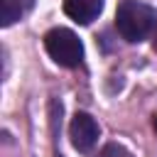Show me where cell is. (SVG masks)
<instances>
[{"mask_svg":"<svg viewBox=\"0 0 157 157\" xmlns=\"http://www.w3.org/2000/svg\"><path fill=\"white\" fill-rule=\"evenodd\" d=\"M44 49L47 54L59 64V66H66V69H76L83 64V44L81 39L66 29V27H54L44 34Z\"/></svg>","mask_w":157,"mask_h":157,"instance_id":"2","label":"cell"},{"mask_svg":"<svg viewBox=\"0 0 157 157\" xmlns=\"http://www.w3.org/2000/svg\"><path fill=\"white\" fill-rule=\"evenodd\" d=\"M115 29L125 42H142L157 29V10L140 0H123L115 10Z\"/></svg>","mask_w":157,"mask_h":157,"instance_id":"1","label":"cell"},{"mask_svg":"<svg viewBox=\"0 0 157 157\" xmlns=\"http://www.w3.org/2000/svg\"><path fill=\"white\" fill-rule=\"evenodd\" d=\"M96 157H132L120 142H108V145H103V150L96 155Z\"/></svg>","mask_w":157,"mask_h":157,"instance_id":"6","label":"cell"},{"mask_svg":"<svg viewBox=\"0 0 157 157\" xmlns=\"http://www.w3.org/2000/svg\"><path fill=\"white\" fill-rule=\"evenodd\" d=\"M152 128H155V132H157V113H155V118H152Z\"/></svg>","mask_w":157,"mask_h":157,"instance_id":"7","label":"cell"},{"mask_svg":"<svg viewBox=\"0 0 157 157\" xmlns=\"http://www.w3.org/2000/svg\"><path fill=\"white\" fill-rule=\"evenodd\" d=\"M155 49H157V39H155Z\"/></svg>","mask_w":157,"mask_h":157,"instance_id":"8","label":"cell"},{"mask_svg":"<svg viewBox=\"0 0 157 157\" xmlns=\"http://www.w3.org/2000/svg\"><path fill=\"white\" fill-rule=\"evenodd\" d=\"M32 7H34V0H0V25L10 27L20 22Z\"/></svg>","mask_w":157,"mask_h":157,"instance_id":"5","label":"cell"},{"mask_svg":"<svg viewBox=\"0 0 157 157\" xmlns=\"http://www.w3.org/2000/svg\"><path fill=\"white\" fill-rule=\"evenodd\" d=\"M56 157H61V155H56Z\"/></svg>","mask_w":157,"mask_h":157,"instance_id":"9","label":"cell"},{"mask_svg":"<svg viewBox=\"0 0 157 157\" xmlns=\"http://www.w3.org/2000/svg\"><path fill=\"white\" fill-rule=\"evenodd\" d=\"M103 2L105 0H64V12L78 25H91L103 12Z\"/></svg>","mask_w":157,"mask_h":157,"instance_id":"4","label":"cell"},{"mask_svg":"<svg viewBox=\"0 0 157 157\" xmlns=\"http://www.w3.org/2000/svg\"><path fill=\"white\" fill-rule=\"evenodd\" d=\"M69 137L78 152H91L101 137V128H98L96 118H91L88 113H76L69 125Z\"/></svg>","mask_w":157,"mask_h":157,"instance_id":"3","label":"cell"}]
</instances>
